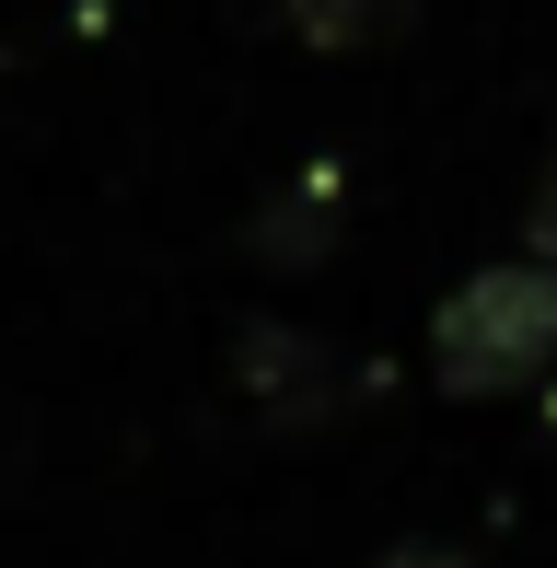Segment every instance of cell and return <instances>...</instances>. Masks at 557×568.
Wrapping results in <instances>:
<instances>
[{"instance_id": "obj_4", "label": "cell", "mask_w": 557, "mask_h": 568, "mask_svg": "<svg viewBox=\"0 0 557 568\" xmlns=\"http://www.w3.org/2000/svg\"><path fill=\"white\" fill-rule=\"evenodd\" d=\"M535 255L557 267V151H546V197H535Z\"/></svg>"}, {"instance_id": "obj_3", "label": "cell", "mask_w": 557, "mask_h": 568, "mask_svg": "<svg viewBox=\"0 0 557 568\" xmlns=\"http://www.w3.org/2000/svg\"><path fill=\"white\" fill-rule=\"evenodd\" d=\"M407 12H418V0H291V23L314 47H384Z\"/></svg>"}, {"instance_id": "obj_5", "label": "cell", "mask_w": 557, "mask_h": 568, "mask_svg": "<svg viewBox=\"0 0 557 568\" xmlns=\"http://www.w3.org/2000/svg\"><path fill=\"white\" fill-rule=\"evenodd\" d=\"M384 568H465V557H442V546H395Z\"/></svg>"}, {"instance_id": "obj_1", "label": "cell", "mask_w": 557, "mask_h": 568, "mask_svg": "<svg viewBox=\"0 0 557 568\" xmlns=\"http://www.w3.org/2000/svg\"><path fill=\"white\" fill-rule=\"evenodd\" d=\"M557 359V267L523 255V267H476L465 291L429 314V372L453 395H512Z\"/></svg>"}, {"instance_id": "obj_2", "label": "cell", "mask_w": 557, "mask_h": 568, "mask_svg": "<svg viewBox=\"0 0 557 568\" xmlns=\"http://www.w3.org/2000/svg\"><path fill=\"white\" fill-rule=\"evenodd\" d=\"M244 383H256L267 418H325V406H337V359L314 337H291V325H256V337H244Z\"/></svg>"}]
</instances>
